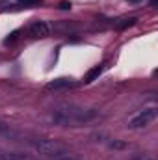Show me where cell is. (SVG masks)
Instances as JSON below:
<instances>
[{"mask_svg":"<svg viewBox=\"0 0 158 160\" xmlns=\"http://www.w3.org/2000/svg\"><path fill=\"white\" fill-rule=\"evenodd\" d=\"M102 71H104V65H97V67H93V69H89L87 71V75H86V82L89 84V82H93V80H97L101 75H102Z\"/></svg>","mask_w":158,"mask_h":160,"instance_id":"7","label":"cell"},{"mask_svg":"<svg viewBox=\"0 0 158 160\" xmlns=\"http://www.w3.org/2000/svg\"><path fill=\"white\" fill-rule=\"evenodd\" d=\"M60 160H77V158H73V157H69V155H67V157H63V158H60Z\"/></svg>","mask_w":158,"mask_h":160,"instance_id":"12","label":"cell"},{"mask_svg":"<svg viewBox=\"0 0 158 160\" xmlns=\"http://www.w3.org/2000/svg\"><path fill=\"white\" fill-rule=\"evenodd\" d=\"M30 34L37 39H43V38H48L50 36V26L45 22V21H36L32 26H30Z\"/></svg>","mask_w":158,"mask_h":160,"instance_id":"4","label":"cell"},{"mask_svg":"<svg viewBox=\"0 0 158 160\" xmlns=\"http://www.w3.org/2000/svg\"><path fill=\"white\" fill-rule=\"evenodd\" d=\"M128 2H132V4H138V2H141V0H128Z\"/></svg>","mask_w":158,"mask_h":160,"instance_id":"13","label":"cell"},{"mask_svg":"<svg viewBox=\"0 0 158 160\" xmlns=\"http://www.w3.org/2000/svg\"><path fill=\"white\" fill-rule=\"evenodd\" d=\"M21 4H24V6H36V4H39L41 0H19Z\"/></svg>","mask_w":158,"mask_h":160,"instance_id":"9","label":"cell"},{"mask_svg":"<svg viewBox=\"0 0 158 160\" xmlns=\"http://www.w3.org/2000/svg\"><path fill=\"white\" fill-rule=\"evenodd\" d=\"M156 116H158L156 108H145V110H141L140 114H136L132 119L128 121V128H143V127L151 125L156 119Z\"/></svg>","mask_w":158,"mask_h":160,"instance_id":"3","label":"cell"},{"mask_svg":"<svg viewBox=\"0 0 158 160\" xmlns=\"http://www.w3.org/2000/svg\"><path fill=\"white\" fill-rule=\"evenodd\" d=\"M60 9H71V2H60Z\"/></svg>","mask_w":158,"mask_h":160,"instance_id":"10","label":"cell"},{"mask_svg":"<svg viewBox=\"0 0 158 160\" xmlns=\"http://www.w3.org/2000/svg\"><path fill=\"white\" fill-rule=\"evenodd\" d=\"M134 22H136V19H134V17H130V19H123L121 22H117V24H116V28L123 30V28H128V26H132Z\"/></svg>","mask_w":158,"mask_h":160,"instance_id":"8","label":"cell"},{"mask_svg":"<svg viewBox=\"0 0 158 160\" xmlns=\"http://www.w3.org/2000/svg\"><path fill=\"white\" fill-rule=\"evenodd\" d=\"M143 160H151V158H145V157H143Z\"/></svg>","mask_w":158,"mask_h":160,"instance_id":"14","label":"cell"},{"mask_svg":"<svg viewBox=\"0 0 158 160\" xmlns=\"http://www.w3.org/2000/svg\"><path fill=\"white\" fill-rule=\"evenodd\" d=\"M17 34H19V32H11V36L6 39V43H11V41H15V39H17Z\"/></svg>","mask_w":158,"mask_h":160,"instance_id":"11","label":"cell"},{"mask_svg":"<svg viewBox=\"0 0 158 160\" xmlns=\"http://www.w3.org/2000/svg\"><path fill=\"white\" fill-rule=\"evenodd\" d=\"M32 145H34V149L43 155V157H48V158H63V157H67L69 155V151H67V147L65 145H62L60 142H56V140H34L32 142Z\"/></svg>","mask_w":158,"mask_h":160,"instance_id":"2","label":"cell"},{"mask_svg":"<svg viewBox=\"0 0 158 160\" xmlns=\"http://www.w3.org/2000/svg\"><path fill=\"white\" fill-rule=\"evenodd\" d=\"M95 119H99L97 110L82 108L75 104H60L52 110V121L58 125H65V127H80V125H87Z\"/></svg>","mask_w":158,"mask_h":160,"instance_id":"1","label":"cell"},{"mask_svg":"<svg viewBox=\"0 0 158 160\" xmlns=\"http://www.w3.org/2000/svg\"><path fill=\"white\" fill-rule=\"evenodd\" d=\"M0 2H4V0H0Z\"/></svg>","mask_w":158,"mask_h":160,"instance_id":"15","label":"cell"},{"mask_svg":"<svg viewBox=\"0 0 158 160\" xmlns=\"http://www.w3.org/2000/svg\"><path fill=\"white\" fill-rule=\"evenodd\" d=\"M0 136L9 138V140H19V138H21V134H19L15 128H11L9 125H6L4 121H0Z\"/></svg>","mask_w":158,"mask_h":160,"instance_id":"5","label":"cell"},{"mask_svg":"<svg viewBox=\"0 0 158 160\" xmlns=\"http://www.w3.org/2000/svg\"><path fill=\"white\" fill-rule=\"evenodd\" d=\"M71 86H75V82L71 78H56L47 84V89H62V88H71Z\"/></svg>","mask_w":158,"mask_h":160,"instance_id":"6","label":"cell"}]
</instances>
